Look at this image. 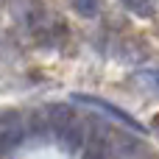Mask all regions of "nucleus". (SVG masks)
<instances>
[{
	"instance_id": "7ed1b4c3",
	"label": "nucleus",
	"mask_w": 159,
	"mask_h": 159,
	"mask_svg": "<svg viewBox=\"0 0 159 159\" xmlns=\"http://www.w3.org/2000/svg\"><path fill=\"white\" fill-rule=\"evenodd\" d=\"M22 137V126H20V117L17 115H3L0 117V157L8 154Z\"/></svg>"
},
{
	"instance_id": "f03ea898",
	"label": "nucleus",
	"mask_w": 159,
	"mask_h": 159,
	"mask_svg": "<svg viewBox=\"0 0 159 159\" xmlns=\"http://www.w3.org/2000/svg\"><path fill=\"white\" fill-rule=\"evenodd\" d=\"M73 101H78V103H87V106H95V109H101V112H106V115H112L115 120H120V123H126L129 129H134V131H145V126H140L131 115H126L123 109H117V106H112L109 101H101V98H92V95H81V92H75L73 95Z\"/></svg>"
},
{
	"instance_id": "f257e3e1",
	"label": "nucleus",
	"mask_w": 159,
	"mask_h": 159,
	"mask_svg": "<svg viewBox=\"0 0 159 159\" xmlns=\"http://www.w3.org/2000/svg\"><path fill=\"white\" fill-rule=\"evenodd\" d=\"M39 120H42V126H39V129H48V131H53L56 137H61V134H64V129H67L75 117H73V109H70L67 103H50V106H45V109H42Z\"/></svg>"
},
{
	"instance_id": "1a4fd4ad",
	"label": "nucleus",
	"mask_w": 159,
	"mask_h": 159,
	"mask_svg": "<svg viewBox=\"0 0 159 159\" xmlns=\"http://www.w3.org/2000/svg\"><path fill=\"white\" fill-rule=\"evenodd\" d=\"M143 81H145L151 89L159 92V70H145V73H143Z\"/></svg>"
},
{
	"instance_id": "423d86ee",
	"label": "nucleus",
	"mask_w": 159,
	"mask_h": 159,
	"mask_svg": "<svg viewBox=\"0 0 159 159\" xmlns=\"http://www.w3.org/2000/svg\"><path fill=\"white\" fill-rule=\"evenodd\" d=\"M101 3H103V0H70L73 11H78L81 17H95V14L101 11Z\"/></svg>"
},
{
	"instance_id": "9d476101",
	"label": "nucleus",
	"mask_w": 159,
	"mask_h": 159,
	"mask_svg": "<svg viewBox=\"0 0 159 159\" xmlns=\"http://www.w3.org/2000/svg\"><path fill=\"white\" fill-rule=\"evenodd\" d=\"M157 129H159V117H157Z\"/></svg>"
},
{
	"instance_id": "6e6552de",
	"label": "nucleus",
	"mask_w": 159,
	"mask_h": 159,
	"mask_svg": "<svg viewBox=\"0 0 159 159\" xmlns=\"http://www.w3.org/2000/svg\"><path fill=\"white\" fill-rule=\"evenodd\" d=\"M129 11H134L137 17H151L154 8H151V0H123Z\"/></svg>"
},
{
	"instance_id": "0eeeda50",
	"label": "nucleus",
	"mask_w": 159,
	"mask_h": 159,
	"mask_svg": "<svg viewBox=\"0 0 159 159\" xmlns=\"http://www.w3.org/2000/svg\"><path fill=\"white\" fill-rule=\"evenodd\" d=\"M106 157H109V145L101 137H92V143L84 151V159H106Z\"/></svg>"
},
{
	"instance_id": "39448f33",
	"label": "nucleus",
	"mask_w": 159,
	"mask_h": 159,
	"mask_svg": "<svg viewBox=\"0 0 159 159\" xmlns=\"http://www.w3.org/2000/svg\"><path fill=\"white\" fill-rule=\"evenodd\" d=\"M112 145H115V154H117V157H134V154L140 151V143H137V140H129V137H123V134H115V137H112Z\"/></svg>"
},
{
	"instance_id": "20e7f679",
	"label": "nucleus",
	"mask_w": 159,
	"mask_h": 159,
	"mask_svg": "<svg viewBox=\"0 0 159 159\" xmlns=\"http://www.w3.org/2000/svg\"><path fill=\"white\" fill-rule=\"evenodd\" d=\"M61 143H64V148L70 151V154H75L81 145H84V123H78V120H73L67 129H64V134L59 137Z\"/></svg>"
}]
</instances>
